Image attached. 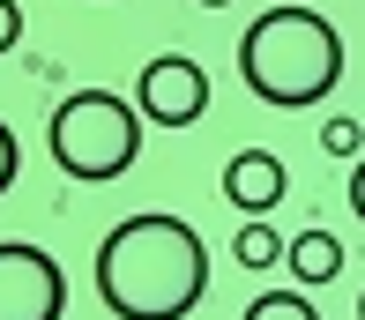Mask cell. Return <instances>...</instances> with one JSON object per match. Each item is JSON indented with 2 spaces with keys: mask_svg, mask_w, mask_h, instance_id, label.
<instances>
[{
  "mask_svg": "<svg viewBox=\"0 0 365 320\" xmlns=\"http://www.w3.org/2000/svg\"><path fill=\"white\" fill-rule=\"evenodd\" d=\"M97 298L112 320H187L209 298V246L187 216H127L97 239Z\"/></svg>",
  "mask_w": 365,
  "mask_h": 320,
  "instance_id": "obj_1",
  "label": "cell"
},
{
  "mask_svg": "<svg viewBox=\"0 0 365 320\" xmlns=\"http://www.w3.org/2000/svg\"><path fill=\"white\" fill-rule=\"evenodd\" d=\"M239 82L276 112H306L343 82V30L321 8H261L239 30Z\"/></svg>",
  "mask_w": 365,
  "mask_h": 320,
  "instance_id": "obj_2",
  "label": "cell"
},
{
  "mask_svg": "<svg viewBox=\"0 0 365 320\" xmlns=\"http://www.w3.org/2000/svg\"><path fill=\"white\" fill-rule=\"evenodd\" d=\"M45 142H53V164L82 187H105V179H127L142 157V112L135 97L120 90H75L53 105V127H45Z\"/></svg>",
  "mask_w": 365,
  "mask_h": 320,
  "instance_id": "obj_3",
  "label": "cell"
},
{
  "mask_svg": "<svg viewBox=\"0 0 365 320\" xmlns=\"http://www.w3.org/2000/svg\"><path fill=\"white\" fill-rule=\"evenodd\" d=\"M135 112H142L149 127H194V120H209V67L187 60V53L142 60V75H135Z\"/></svg>",
  "mask_w": 365,
  "mask_h": 320,
  "instance_id": "obj_4",
  "label": "cell"
},
{
  "mask_svg": "<svg viewBox=\"0 0 365 320\" xmlns=\"http://www.w3.org/2000/svg\"><path fill=\"white\" fill-rule=\"evenodd\" d=\"M68 313V276L45 246L0 239V320H60Z\"/></svg>",
  "mask_w": 365,
  "mask_h": 320,
  "instance_id": "obj_5",
  "label": "cell"
},
{
  "mask_svg": "<svg viewBox=\"0 0 365 320\" xmlns=\"http://www.w3.org/2000/svg\"><path fill=\"white\" fill-rule=\"evenodd\" d=\"M284 194H291V172H284V157H276V149H239V157L224 164V201H231L239 216L284 209Z\"/></svg>",
  "mask_w": 365,
  "mask_h": 320,
  "instance_id": "obj_6",
  "label": "cell"
},
{
  "mask_svg": "<svg viewBox=\"0 0 365 320\" xmlns=\"http://www.w3.org/2000/svg\"><path fill=\"white\" fill-rule=\"evenodd\" d=\"M284 268H291L298 283H336L343 276V239H336V231H298L291 254H284Z\"/></svg>",
  "mask_w": 365,
  "mask_h": 320,
  "instance_id": "obj_7",
  "label": "cell"
},
{
  "mask_svg": "<svg viewBox=\"0 0 365 320\" xmlns=\"http://www.w3.org/2000/svg\"><path fill=\"white\" fill-rule=\"evenodd\" d=\"M284 254H291V239H276V231H269V216H246V224H239V239H231V261H239V268H254V276H261V268H276Z\"/></svg>",
  "mask_w": 365,
  "mask_h": 320,
  "instance_id": "obj_8",
  "label": "cell"
},
{
  "mask_svg": "<svg viewBox=\"0 0 365 320\" xmlns=\"http://www.w3.org/2000/svg\"><path fill=\"white\" fill-rule=\"evenodd\" d=\"M239 320H321V313H313L298 291H261V298H254V306H246Z\"/></svg>",
  "mask_w": 365,
  "mask_h": 320,
  "instance_id": "obj_9",
  "label": "cell"
},
{
  "mask_svg": "<svg viewBox=\"0 0 365 320\" xmlns=\"http://www.w3.org/2000/svg\"><path fill=\"white\" fill-rule=\"evenodd\" d=\"M321 149H328V157H365V127L358 120H328L321 127Z\"/></svg>",
  "mask_w": 365,
  "mask_h": 320,
  "instance_id": "obj_10",
  "label": "cell"
},
{
  "mask_svg": "<svg viewBox=\"0 0 365 320\" xmlns=\"http://www.w3.org/2000/svg\"><path fill=\"white\" fill-rule=\"evenodd\" d=\"M15 172H23V142H15V127L0 120V194L15 187Z\"/></svg>",
  "mask_w": 365,
  "mask_h": 320,
  "instance_id": "obj_11",
  "label": "cell"
},
{
  "mask_svg": "<svg viewBox=\"0 0 365 320\" xmlns=\"http://www.w3.org/2000/svg\"><path fill=\"white\" fill-rule=\"evenodd\" d=\"M15 45H23V8L0 0V53H15Z\"/></svg>",
  "mask_w": 365,
  "mask_h": 320,
  "instance_id": "obj_12",
  "label": "cell"
},
{
  "mask_svg": "<svg viewBox=\"0 0 365 320\" xmlns=\"http://www.w3.org/2000/svg\"><path fill=\"white\" fill-rule=\"evenodd\" d=\"M351 209H358V224H365V157H358V172H351Z\"/></svg>",
  "mask_w": 365,
  "mask_h": 320,
  "instance_id": "obj_13",
  "label": "cell"
},
{
  "mask_svg": "<svg viewBox=\"0 0 365 320\" xmlns=\"http://www.w3.org/2000/svg\"><path fill=\"white\" fill-rule=\"evenodd\" d=\"M194 8H231V0H194Z\"/></svg>",
  "mask_w": 365,
  "mask_h": 320,
  "instance_id": "obj_14",
  "label": "cell"
},
{
  "mask_svg": "<svg viewBox=\"0 0 365 320\" xmlns=\"http://www.w3.org/2000/svg\"><path fill=\"white\" fill-rule=\"evenodd\" d=\"M358 320H365V298H358Z\"/></svg>",
  "mask_w": 365,
  "mask_h": 320,
  "instance_id": "obj_15",
  "label": "cell"
}]
</instances>
